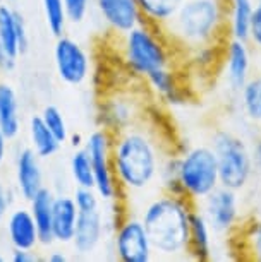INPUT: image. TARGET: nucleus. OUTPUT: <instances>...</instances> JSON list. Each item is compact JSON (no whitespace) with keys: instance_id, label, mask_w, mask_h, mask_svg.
I'll return each mask as SVG.
<instances>
[{"instance_id":"1","label":"nucleus","mask_w":261,"mask_h":262,"mask_svg":"<svg viewBox=\"0 0 261 262\" xmlns=\"http://www.w3.org/2000/svg\"><path fill=\"white\" fill-rule=\"evenodd\" d=\"M162 141L148 117L134 127L112 134V166L122 199L146 194L158 185L162 161L172 151Z\"/></svg>"},{"instance_id":"2","label":"nucleus","mask_w":261,"mask_h":262,"mask_svg":"<svg viewBox=\"0 0 261 262\" xmlns=\"http://www.w3.org/2000/svg\"><path fill=\"white\" fill-rule=\"evenodd\" d=\"M194 204L182 195L160 190L139 207L137 216L150 235L155 257L179 259L188 255L189 223Z\"/></svg>"},{"instance_id":"3","label":"nucleus","mask_w":261,"mask_h":262,"mask_svg":"<svg viewBox=\"0 0 261 262\" xmlns=\"http://www.w3.org/2000/svg\"><path fill=\"white\" fill-rule=\"evenodd\" d=\"M162 29L179 57L222 45L227 38L225 0H184L174 19Z\"/></svg>"},{"instance_id":"4","label":"nucleus","mask_w":261,"mask_h":262,"mask_svg":"<svg viewBox=\"0 0 261 262\" xmlns=\"http://www.w3.org/2000/svg\"><path fill=\"white\" fill-rule=\"evenodd\" d=\"M121 66L131 79H145L160 69L175 66L179 57L164 29L143 21L122 36H115Z\"/></svg>"},{"instance_id":"5","label":"nucleus","mask_w":261,"mask_h":262,"mask_svg":"<svg viewBox=\"0 0 261 262\" xmlns=\"http://www.w3.org/2000/svg\"><path fill=\"white\" fill-rule=\"evenodd\" d=\"M210 146L216 156L220 185L232 190H244L254 177L251 146L232 128L218 127L211 132Z\"/></svg>"},{"instance_id":"6","label":"nucleus","mask_w":261,"mask_h":262,"mask_svg":"<svg viewBox=\"0 0 261 262\" xmlns=\"http://www.w3.org/2000/svg\"><path fill=\"white\" fill-rule=\"evenodd\" d=\"M177 180L180 195L194 206L220 187L216 156L210 144L186 146L177 151Z\"/></svg>"},{"instance_id":"7","label":"nucleus","mask_w":261,"mask_h":262,"mask_svg":"<svg viewBox=\"0 0 261 262\" xmlns=\"http://www.w3.org/2000/svg\"><path fill=\"white\" fill-rule=\"evenodd\" d=\"M146 118L145 103L136 91L112 88L96 103V123L110 134L137 125Z\"/></svg>"},{"instance_id":"8","label":"nucleus","mask_w":261,"mask_h":262,"mask_svg":"<svg viewBox=\"0 0 261 262\" xmlns=\"http://www.w3.org/2000/svg\"><path fill=\"white\" fill-rule=\"evenodd\" d=\"M112 254L121 262H151L155 250L141 217L124 212L114 221L110 236Z\"/></svg>"},{"instance_id":"9","label":"nucleus","mask_w":261,"mask_h":262,"mask_svg":"<svg viewBox=\"0 0 261 262\" xmlns=\"http://www.w3.org/2000/svg\"><path fill=\"white\" fill-rule=\"evenodd\" d=\"M83 147L90 155L93 175H95V190L98 195L105 204L119 202L122 195L112 166V134L98 127L85 137Z\"/></svg>"},{"instance_id":"10","label":"nucleus","mask_w":261,"mask_h":262,"mask_svg":"<svg viewBox=\"0 0 261 262\" xmlns=\"http://www.w3.org/2000/svg\"><path fill=\"white\" fill-rule=\"evenodd\" d=\"M53 69L58 81L66 86L79 88L93 76V58L83 43L69 34H61L53 43Z\"/></svg>"},{"instance_id":"11","label":"nucleus","mask_w":261,"mask_h":262,"mask_svg":"<svg viewBox=\"0 0 261 262\" xmlns=\"http://www.w3.org/2000/svg\"><path fill=\"white\" fill-rule=\"evenodd\" d=\"M29 48L26 19L12 4H0V74L16 71L19 58Z\"/></svg>"},{"instance_id":"12","label":"nucleus","mask_w":261,"mask_h":262,"mask_svg":"<svg viewBox=\"0 0 261 262\" xmlns=\"http://www.w3.org/2000/svg\"><path fill=\"white\" fill-rule=\"evenodd\" d=\"M196 209L205 216L215 235L232 236L243 223L239 192L227 187L220 185L218 189H215L210 195L196 204Z\"/></svg>"},{"instance_id":"13","label":"nucleus","mask_w":261,"mask_h":262,"mask_svg":"<svg viewBox=\"0 0 261 262\" xmlns=\"http://www.w3.org/2000/svg\"><path fill=\"white\" fill-rule=\"evenodd\" d=\"M220 63L229 91L237 95L246 81L253 76V47L246 39L225 38L222 43Z\"/></svg>"},{"instance_id":"14","label":"nucleus","mask_w":261,"mask_h":262,"mask_svg":"<svg viewBox=\"0 0 261 262\" xmlns=\"http://www.w3.org/2000/svg\"><path fill=\"white\" fill-rule=\"evenodd\" d=\"M114 223L107 220L102 209L91 212H79L74 236L71 240V249L77 257H91L102 249L105 240L110 236Z\"/></svg>"},{"instance_id":"15","label":"nucleus","mask_w":261,"mask_h":262,"mask_svg":"<svg viewBox=\"0 0 261 262\" xmlns=\"http://www.w3.org/2000/svg\"><path fill=\"white\" fill-rule=\"evenodd\" d=\"M143 84L155 100H158L162 105L169 108L186 106L193 98L191 86L186 82V77L182 76L175 66L160 69V71L150 74L143 81Z\"/></svg>"},{"instance_id":"16","label":"nucleus","mask_w":261,"mask_h":262,"mask_svg":"<svg viewBox=\"0 0 261 262\" xmlns=\"http://www.w3.org/2000/svg\"><path fill=\"white\" fill-rule=\"evenodd\" d=\"M14 190L19 199L28 202L45 185V171L42 166V158L29 146L19 147L12 160Z\"/></svg>"},{"instance_id":"17","label":"nucleus","mask_w":261,"mask_h":262,"mask_svg":"<svg viewBox=\"0 0 261 262\" xmlns=\"http://www.w3.org/2000/svg\"><path fill=\"white\" fill-rule=\"evenodd\" d=\"M93 7L107 31L114 36H122L145 21L137 0H93Z\"/></svg>"},{"instance_id":"18","label":"nucleus","mask_w":261,"mask_h":262,"mask_svg":"<svg viewBox=\"0 0 261 262\" xmlns=\"http://www.w3.org/2000/svg\"><path fill=\"white\" fill-rule=\"evenodd\" d=\"M4 233L11 249L36 250L40 247V233L28 206L16 204L9 211L4 221Z\"/></svg>"},{"instance_id":"19","label":"nucleus","mask_w":261,"mask_h":262,"mask_svg":"<svg viewBox=\"0 0 261 262\" xmlns=\"http://www.w3.org/2000/svg\"><path fill=\"white\" fill-rule=\"evenodd\" d=\"M79 209L71 194H55L52 212V235L55 244L69 245L74 236Z\"/></svg>"},{"instance_id":"20","label":"nucleus","mask_w":261,"mask_h":262,"mask_svg":"<svg viewBox=\"0 0 261 262\" xmlns=\"http://www.w3.org/2000/svg\"><path fill=\"white\" fill-rule=\"evenodd\" d=\"M0 128L9 141H16L23 132L21 100L16 88L6 81H0Z\"/></svg>"},{"instance_id":"21","label":"nucleus","mask_w":261,"mask_h":262,"mask_svg":"<svg viewBox=\"0 0 261 262\" xmlns=\"http://www.w3.org/2000/svg\"><path fill=\"white\" fill-rule=\"evenodd\" d=\"M213 244L215 231L211 230L205 216L196 209L191 214L189 223V242H188V257L193 260H211L213 259Z\"/></svg>"},{"instance_id":"22","label":"nucleus","mask_w":261,"mask_h":262,"mask_svg":"<svg viewBox=\"0 0 261 262\" xmlns=\"http://www.w3.org/2000/svg\"><path fill=\"white\" fill-rule=\"evenodd\" d=\"M53 199H55V192H53L50 187H43L36 195L28 201V207L34 217L38 233H40V245L42 247H50L55 244L53 235H52Z\"/></svg>"},{"instance_id":"23","label":"nucleus","mask_w":261,"mask_h":262,"mask_svg":"<svg viewBox=\"0 0 261 262\" xmlns=\"http://www.w3.org/2000/svg\"><path fill=\"white\" fill-rule=\"evenodd\" d=\"M28 146L36 152L42 160L53 158L64 146L53 136V132L45 125L40 113H33L28 120Z\"/></svg>"},{"instance_id":"24","label":"nucleus","mask_w":261,"mask_h":262,"mask_svg":"<svg viewBox=\"0 0 261 262\" xmlns=\"http://www.w3.org/2000/svg\"><path fill=\"white\" fill-rule=\"evenodd\" d=\"M256 0H225L227 11V36L249 39L251 19L254 14Z\"/></svg>"},{"instance_id":"25","label":"nucleus","mask_w":261,"mask_h":262,"mask_svg":"<svg viewBox=\"0 0 261 262\" xmlns=\"http://www.w3.org/2000/svg\"><path fill=\"white\" fill-rule=\"evenodd\" d=\"M237 238V252L246 260L261 262V220L259 217H249L243 221L240 226L232 235Z\"/></svg>"},{"instance_id":"26","label":"nucleus","mask_w":261,"mask_h":262,"mask_svg":"<svg viewBox=\"0 0 261 262\" xmlns=\"http://www.w3.org/2000/svg\"><path fill=\"white\" fill-rule=\"evenodd\" d=\"M235 96L244 120L261 125V74H253Z\"/></svg>"},{"instance_id":"27","label":"nucleus","mask_w":261,"mask_h":262,"mask_svg":"<svg viewBox=\"0 0 261 262\" xmlns=\"http://www.w3.org/2000/svg\"><path fill=\"white\" fill-rule=\"evenodd\" d=\"M182 4L184 0H137L143 19L158 28H165L174 19Z\"/></svg>"},{"instance_id":"28","label":"nucleus","mask_w":261,"mask_h":262,"mask_svg":"<svg viewBox=\"0 0 261 262\" xmlns=\"http://www.w3.org/2000/svg\"><path fill=\"white\" fill-rule=\"evenodd\" d=\"M69 177H71L74 187H93L95 189L91 160L83 146L74 147V151L69 156Z\"/></svg>"},{"instance_id":"29","label":"nucleus","mask_w":261,"mask_h":262,"mask_svg":"<svg viewBox=\"0 0 261 262\" xmlns=\"http://www.w3.org/2000/svg\"><path fill=\"white\" fill-rule=\"evenodd\" d=\"M40 4H42V12L48 33L55 38L66 33V29L69 26V19H67L64 0H40Z\"/></svg>"},{"instance_id":"30","label":"nucleus","mask_w":261,"mask_h":262,"mask_svg":"<svg viewBox=\"0 0 261 262\" xmlns=\"http://www.w3.org/2000/svg\"><path fill=\"white\" fill-rule=\"evenodd\" d=\"M42 120L45 122V125L53 132V136L57 137L62 144H66L71 137V130H69V123L66 120V115L57 105H45L40 112Z\"/></svg>"},{"instance_id":"31","label":"nucleus","mask_w":261,"mask_h":262,"mask_svg":"<svg viewBox=\"0 0 261 262\" xmlns=\"http://www.w3.org/2000/svg\"><path fill=\"white\" fill-rule=\"evenodd\" d=\"M71 195L79 212H91L102 209L103 201L93 187H74Z\"/></svg>"},{"instance_id":"32","label":"nucleus","mask_w":261,"mask_h":262,"mask_svg":"<svg viewBox=\"0 0 261 262\" xmlns=\"http://www.w3.org/2000/svg\"><path fill=\"white\" fill-rule=\"evenodd\" d=\"M69 24H83L88 19L93 7V0H64Z\"/></svg>"},{"instance_id":"33","label":"nucleus","mask_w":261,"mask_h":262,"mask_svg":"<svg viewBox=\"0 0 261 262\" xmlns=\"http://www.w3.org/2000/svg\"><path fill=\"white\" fill-rule=\"evenodd\" d=\"M16 199H19V197L16 194V190H14V187L4 184L0 180V225H4L9 211L16 206Z\"/></svg>"},{"instance_id":"34","label":"nucleus","mask_w":261,"mask_h":262,"mask_svg":"<svg viewBox=\"0 0 261 262\" xmlns=\"http://www.w3.org/2000/svg\"><path fill=\"white\" fill-rule=\"evenodd\" d=\"M248 41L256 50H261V0H256V4H254V14H253V19H251Z\"/></svg>"},{"instance_id":"35","label":"nucleus","mask_w":261,"mask_h":262,"mask_svg":"<svg viewBox=\"0 0 261 262\" xmlns=\"http://www.w3.org/2000/svg\"><path fill=\"white\" fill-rule=\"evenodd\" d=\"M251 146V158H253L254 173L261 177V134L256 136L253 141L249 142Z\"/></svg>"},{"instance_id":"36","label":"nucleus","mask_w":261,"mask_h":262,"mask_svg":"<svg viewBox=\"0 0 261 262\" xmlns=\"http://www.w3.org/2000/svg\"><path fill=\"white\" fill-rule=\"evenodd\" d=\"M40 257L34 254V250H21V249H12V252L9 254V260L12 262H34Z\"/></svg>"},{"instance_id":"37","label":"nucleus","mask_w":261,"mask_h":262,"mask_svg":"<svg viewBox=\"0 0 261 262\" xmlns=\"http://www.w3.org/2000/svg\"><path fill=\"white\" fill-rule=\"evenodd\" d=\"M9 137L4 134L2 128H0V168L7 163V158H9Z\"/></svg>"},{"instance_id":"38","label":"nucleus","mask_w":261,"mask_h":262,"mask_svg":"<svg viewBox=\"0 0 261 262\" xmlns=\"http://www.w3.org/2000/svg\"><path fill=\"white\" fill-rule=\"evenodd\" d=\"M71 257H69L64 250H50V254L47 255V260L48 262H67Z\"/></svg>"},{"instance_id":"39","label":"nucleus","mask_w":261,"mask_h":262,"mask_svg":"<svg viewBox=\"0 0 261 262\" xmlns=\"http://www.w3.org/2000/svg\"><path fill=\"white\" fill-rule=\"evenodd\" d=\"M7 259H9V255H7V254H4V252L0 250V262H6Z\"/></svg>"},{"instance_id":"40","label":"nucleus","mask_w":261,"mask_h":262,"mask_svg":"<svg viewBox=\"0 0 261 262\" xmlns=\"http://www.w3.org/2000/svg\"><path fill=\"white\" fill-rule=\"evenodd\" d=\"M4 2H7V4H16L17 0H4Z\"/></svg>"},{"instance_id":"41","label":"nucleus","mask_w":261,"mask_h":262,"mask_svg":"<svg viewBox=\"0 0 261 262\" xmlns=\"http://www.w3.org/2000/svg\"><path fill=\"white\" fill-rule=\"evenodd\" d=\"M2 2H4V0H0V4H2Z\"/></svg>"}]
</instances>
